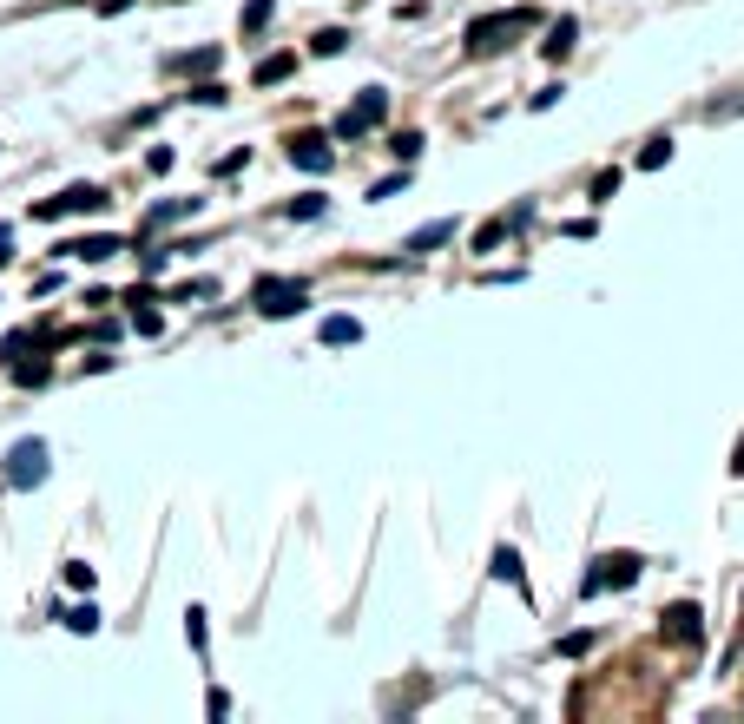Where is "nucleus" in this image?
Returning a JSON list of instances; mask_svg holds the SVG:
<instances>
[{"label":"nucleus","mask_w":744,"mask_h":724,"mask_svg":"<svg viewBox=\"0 0 744 724\" xmlns=\"http://www.w3.org/2000/svg\"><path fill=\"white\" fill-rule=\"evenodd\" d=\"M14 257V224H0V264Z\"/></svg>","instance_id":"28"},{"label":"nucleus","mask_w":744,"mask_h":724,"mask_svg":"<svg viewBox=\"0 0 744 724\" xmlns=\"http://www.w3.org/2000/svg\"><path fill=\"white\" fill-rule=\"evenodd\" d=\"M422 152V132H396V158H415Z\"/></svg>","instance_id":"27"},{"label":"nucleus","mask_w":744,"mask_h":724,"mask_svg":"<svg viewBox=\"0 0 744 724\" xmlns=\"http://www.w3.org/2000/svg\"><path fill=\"white\" fill-rule=\"evenodd\" d=\"M639 573H646V560H639V553H600V560H593V567L580 573V599L619 593V586H633Z\"/></svg>","instance_id":"3"},{"label":"nucleus","mask_w":744,"mask_h":724,"mask_svg":"<svg viewBox=\"0 0 744 724\" xmlns=\"http://www.w3.org/2000/svg\"><path fill=\"white\" fill-rule=\"evenodd\" d=\"M40 343H47V330H14L0 343V369H7L20 389H47L53 382V362L40 356Z\"/></svg>","instance_id":"2"},{"label":"nucleus","mask_w":744,"mask_h":724,"mask_svg":"<svg viewBox=\"0 0 744 724\" xmlns=\"http://www.w3.org/2000/svg\"><path fill=\"white\" fill-rule=\"evenodd\" d=\"M290 165H303V172H330V165H336L330 132H297V139H290Z\"/></svg>","instance_id":"9"},{"label":"nucleus","mask_w":744,"mask_h":724,"mask_svg":"<svg viewBox=\"0 0 744 724\" xmlns=\"http://www.w3.org/2000/svg\"><path fill=\"white\" fill-rule=\"evenodd\" d=\"M224 53L218 47H191V53H172V60H165V73H205V66H218Z\"/></svg>","instance_id":"13"},{"label":"nucleus","mask_w":744,"mask_h":724,"mask_svg":"<svg viewBox=\"0 0 744 724\" xmlns=\"http://www.w3.org/2000/svg\"><path fill=\"white\" fill-rule=\"evenodd\" d=\"M731 468H738V474H744V441H738V455H731Z\"/></svg>","instance_id":"29"},{"label":"nucleus","mask_w":744,"mask_h":724,"mask_svg":"<svg viewBox=\"0 0 744 724\" xmlns=\"http://www.w3.org/2000/svg\"><path fill=\"white\" fill-rule=\"evenodd\" d=\"M382 119H389V93H382V86H363V93H356V106L349 112H336V139H363L369 126H382Z\"/></svg>","instance_id":"5"},{"label":"nucleus","mask_w":744,"mask_h":724,"mask_svg":"<svg viewBox=\"0 0 744 724\" xmlns=\"http://www.w3.org/2000/svg\"><path fill=\"white\" fill-rule=\"evenodd\" d=\"M665 158H672V139H646V152H639V172H659Z\"/></svg>","instance_id":"19"},{"label":"nucleus","mask_w":744,"mask_h":724,"mask_svg":"<svg viewBox=\"0 0 744 724\" xmlns=\"http://www.w3.org/2000/svg\"><path fill=\"white\" fill-rule=\"evenodd\" d=\"M501 237H507V218H501V224H481V231H475V251H494Z\"/></svg>","instance_id":"23"},{"label":"nucleus","mask_w":744,"mask_h":724,"mask_svg":"<svg viewBox=\"0 0 744 724\" xmlns=\"http://www.w3.org/2000/svg\"><path fill=\"white\" fill-rule=\"evenodd\" d=\"M494 580H507V586H527V573H521V553H514V547H494Z\"/></svg>","instance_id":"14"},{"label":"nucleus","mask_w":744,"mask_h":724,"mask_svg":"<svg viewBox=\"0 0 744 724\" xmlns=\"http://www.w3.org/2000/svg\"><path fill=\"white\" fill-rule=\"evenodd\" d=\"M290 53H277V60H257V86H270V79H290Z\"/></svg>","instance_id":"20"},{"label":"nucleus","mask_w":744,"mask_h":724,"mask_svg":"<svg viewBox=\"0 0 744 724\" xmlns=\"http://www.w3.org/2000/svg\"><path fill=\"white\" fill-rule=\"evenodd\" d=\"M448 237H455V224L442 218V224H428V231H415V237H409V251L422 257V251H435V244H448Z\"/></svg>","instance_id":"16"},{"label":"nucleus","mask_w":744,"mask_h":724,"mask_svg":"<svg viewBox=\"0 0 744 724\" xmlns=\"http://www.w3.org/2000/svg\"><path fill=\"white\" fill-rule=\"evenodd\" d=\"M540 27V7H501V14H481V20H468V53H507L521 33H534Z\"/></svg>","instance_id":"1"},{"label":"nucleus","mask_w":744,"mask_h":724,"mask_svg":"<svg viewBox=\"0 0 744 724\" xmlns=\"http://www.w3.org/2000/svg\"><path fill=\"white\" fill-rule=\"evenodd\" d=\"M66 586H80V593H86V586H93V567H86V560H73V567H66Z\"/></svg>","instance_id":"26"},{"label":"nucleus","mask_w":744,"mask_h":724,"mask_svg":"<svg viewBox=\"0 0 744 724\" xmlns=\"http://www.w3.org/2000/svg\"><path fill=\"white\" fill-rule=\"evenodd\" d=\"M586 646H593V632H567V639H560V659H580Z\"/></svg>","instance_id":"24"},{"label":"nucleus","mask_w":744,"mask_h":724,"mask_svg":"<svg viewBox=\"0 0 744 724\" xmlns=\"http://www.w3.org/2000/svg\"><path fill=\"white\" fill-rule=\"evenodd\" d=\"M66 619V632H80V639H86V632H99V613H93V606H73V613H60Z\"/></svg>","instance_id":"21"},{"label":"nucleus","mask_w":744,"mask_h":724,"mask_svg":"<svg viewBox=\"0 0 744 724\" xmlns=\"http://www.w3.org/2000/svg\"><path fill=\"white\" fill-rule=\"evenodd\" d=\"M323 343H330V349L363 343V323H356V316H323Z\"/></svg>","instance_id":"12"},{"label":"nucleus","mask_w":744,"mask_h":724,"mask_svg":"<svg viewBox=\"0 0 744 724\" xmlns=\"http://www.w3.org/2000/svg\"><path fill=\"white\" fill-rule=\"evenodd\" d=\"M665 639H672V646H698V639H705V613H698L692 599L665 606Z\"/></svg>","instance_id":"8"},{"label":"nucleus","mask_w":744,"mask_h":724,"mask_svg":"<svg viewBox=\"0 0 744 724\" xmlns=\"http://www.w3.org/2000/svg\"><path fill=\"white\" fill-rule=\"evenodd\" d=\"M112 198L99 185H66L60 198H40V205H33V218L40 224H53V218H80V211H106Z\"/></svg>","instance_id":"7"},{"label":"nucleus","mask_w":744,"mask_h":724,"mask_svg":"<svg viewBox=\"0 0 744 724\" xmlns=\"http://www.w3.org/2000/svg\"><path fill=\"white\" fill-rule=\"evenodd\" d=\"M251 303L264 316H297L303 303H310V284H303V277H264V284L251 290Z\"/></svg>","instance_id":"6"},{"label":"nucleus","mask_w":744,"mask_h":724,"mask_svg":"<svg viewBox=\"0 0 744 724\" xmlns=\"http://www.w3.org/2000/svg\"><path fill=\"white\" fill-rule=\"evenodd\" d=\"M191 211H198V198H178V205H159V211H152V218H145V224H152V231H165V224L191 218Z\"/></svg>","instance_id":"17"},{"label":"nucleus","mask_w":744,"mask_h":724,"mask_svg":"<svg viewBox=\"0 0 744 724\" xmlns=\"http://www.w3.org/2000/svg\"><path fill=\"white\" fill-rule=\"evenodd\" d=\"M270 14H277V0H251V7H244V33H264Z\"/></svg>","instance_id":"18"},{"label":"nucleus","mask_w":744,"mask_h":724,"mask_svg":"<svg viewBox=\"0 0 744 724\" xmlns=\"http://www.w3.org/2000/svg\"><path fill=\"white\" fill-rule=\"evenodd\" d=\"M317 211H323V198H317V191H303V198L284 205V218H317Z\"/></svg>","instance_id":"22"},{"label":"nucleus","mask_w":744,"mask_h":724,"mask_svg":"<svg viewBox=\"0 0 744 724\" xmlns=\"http://www.w3.org/2000/svg\"><path fill=\"white\" fill-rule=\"evenodd\" d=\"M343 47H349V33H343V27H323V33H310V53H317V60H336Z\"/></svg>","instance_id":"15"},{"label":"nucleus","mask_w":744,"mask_h":724,"mask_svg":"<svg viewBox=\"0 0 744 724\" xmlns=\"http://www.w3.org/2000/svg\"><path fill=\"white\" fill-rule=\"evenodd\" d=\"M0 481H7V488L14 494H27V488H40V481H47V441H14V448H7V461H0Z\"/></svg>","instance_id":"4"},{"label":"nucleus","mask_w":744,"mask_h":724,"mask_svg":"<svg viewBox=\"0 0 744 724\" xmlns=\"http://www.w3.org/2000/svg\"><path fill=\"white\" fill-rule=\"evenodd\" d=\"M573 40H580V20H573V14H560L554 27H547V40H540V53H547V60H567V53H573Z\"/></svg>","instance_id":"11"},{"label":"nucleus","mask_w":744,"mask_h":724,"mask_svg":"<svg viewBox=\"0 0 744 724\" xmlns=\"http://www.w3.org/2000/svg\"><path fill=\"white\" fill-rule=\"evenodd\" d=\"M191 99H198V106H224V86H218V79H205V86H191Z\"/></svg>","instance_id":"25"},{"label":"nucleus","mask_w":744,"mask_h":724,"mask_svg":"<svg viewBox=\"0 0 744 724\" xmlns=\"http://www.w3.org/2000/svg\"><path fill=\"white\" fill-rule=\"evenodd\" d=\"M66 251H73V257H86V264H106V257H119V251H126V237H112V231H99V237H73Z\"/></svg>","instance_id":"10"}]
</instances>
